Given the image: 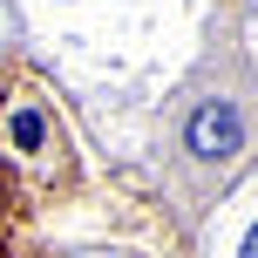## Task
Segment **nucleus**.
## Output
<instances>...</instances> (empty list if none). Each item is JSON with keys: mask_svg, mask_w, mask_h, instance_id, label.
Instances as JSON below:
<instances>
[{"mask_svg": "<svg viewBox=\"0 0 258 258\" xmlns=\"http://www.w3.org/2000/svg\"><path fill=\"white\" fill-rule=\"evenodd\" d=\"M183 143H190V156H204V163H224V156H238V143H245V122H238L231 102H204L183 129Z\"/></svg>", "mask_w": 258, "mask_h": 258, "instance_id": "1", "label": "nucleus"}, {"mask_svg": "<svg viewBox=\"0 0 258 258\" xmlns=\"http://www.w3.org/2000/svg\"><path fill=\"white\" fill-rule=\"evenodd\" d=\"M14 143H21V150H41V116H34V109L14 116Z\"/></svg>", "mask_w": 258, "mask_h": 258, "instance_id": "2", "label": "nucleus"}, {"mask_svg": "<svg viewBox=\"0 0 258 258\" xmlns=\"http://www.w3.org/2000/svg\"><path fill=\"white\" fill-rule=\"evenodd\" d=\"M245 251H251V258H258V224H251V238H245Z\"/></svg>", "mask_w": 258, "mask_h": 258, "instance_id": "3", "label": "nucleus"}]
</instances>
